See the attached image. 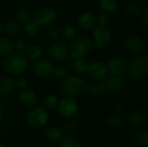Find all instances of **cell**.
<instances>
[{
    "mask_svg": "<svg viewBox=\"0 0 148 147\" xmlns=\"http://www.w3.org/2000/svg\"><path fill=\"white\" fill-rule=\"evenodd\" d=\"M130 80L139 81L145 79L148 75V57L140 54L127 63V70Z\"/></svg>",
    "mask_w": 148,
    "mask_h": 147,
    "instance_id": "1",
    "label": "cell"
},
{
    "mask_svg": "<svg viewBox=\"0 0 148 147\" xmlns=\"http://www.w3.org/2000/svg\"><path fill=\"white\" fill-rule=\"evenodd\" d=\"M3 69L7 74L12 76H18L23 75L28 67L27 58L23 54L12 53L9 55L3 63Z\"/></svg>",
    "mask_w": 148,
    "mask_h": 147,
    "instance_id": "2",
    "label": "cell"
},
{
    "mask_svg": "<svg viewBox=\"0 0 148 147\" xmlns=\"http://www.w3.org/2000/svg\"><path fill=\"white\" fill-rule=\"evenodd\" d=\"M93 48L92 39L86 36H80L75 37L70 41L69 45V55L75 58H82L88 55Z\"/></svg>",
    "mask_w": 148,
    "mask_h": 147,
    "instance_id": "3",
    "label": "cell"
},
{
    "mask_svg": "<svg viewBox=\"0 0 148 147\" xmlns=\"http://www.w3.org/2000/svg\"><path fill=\"white\" fill-rule=\"evenodd\" d=\"M85 89L86 82L79 75H68L62 81L61 90L66 96L76 97L82 94Z\"/></svg>",
    "mask_w": 148,
    "mask_h": 147,
    "instance_id": "4",
    "label": "cell"
},
{
    "mask_svg": "<svg viewBox=\"0 0 148 147\" xmlns=\"http://www.w3.org/2000/svg\"><path fill=\"white\" fill-rule=\"evenodd\" d=\"M49 121L47 109L42 107H33L27 114V123L33 129L44 127Z\"/></svg>",
    "mask_w": 148,
    "mask_h": 147,
    "instance_id": "5",
    "label": "cell"
},
{
    "mask_svg": "<svg viewBox=\"0 0 148 147\" xmlns=\"http://www.w3.org/2000/svg\"><path fill=\"white\" fill-rule=\"evenodd\" d=\"M92 35L93 44L100 49L108 48L112 42V33L106 26L95 25L92 29Z\"/></svg>",
    "mask_w": 148,
    "mask_h": 147,
    "instance_id": "6",
    "label": "cell"
},
{
    "mask_svg": "<svg viewBox=\"0 0 148 147\" xmlns=\"http://www.w3.org/2000/svg\"><path fill=\"white\" fill-rule=\"evenodd\" d=\"M58 112L60 115L66 119H72L78 112L79 107L77 101L74 99V97L66 96L62 100H59V103L57 106Z\"/></svg>",
    "mask_w": 148,
    "mask_h": 147,
    "instance_id": "7",
    "label": "cell"
},
{
    "mask_svg": "<svg viewBox=\"0 0 148 147\" xmlns=\"http://www.w3.org/2000/svg\"><path fill=\"white\" fill-rule=\"evenodd\" d=\"M56 12L54 9L49 6H42L35 11L33 20L40 26L46 27L53 24L56 20Z\"/></svg>",
    "mask_w": 148,
    "mask_h": 147,
    "instance_id": "8",
    "label": "cell"
},
{
    "mask_svg": "<svg viewBox=\"0 0 148 147\" xmlns=\"http://www.w3.org/2000/svg\"><path fill=\"white\" fill-rule=\"evenodd\" d=\"M89 77L95 81H104L109 75L107 64L101 61H94L89 62L88 69L87 72Z\"/></svg>",
    "mask_w": 148,
    "mask_h": 147,
    "instance_id": "9",
    "label": "cell"
},
{
    "mask_svg": "<svg viewBox=\"0 0 148 147\" xmlns=\"http://www.w3.org/2000/svg\"><path fill=\"white\" fill-rule=\"evenodd\" d=\"M127 63L128 62L124 56L114 55L111 57L107 63L108 73L111 75L121 76L127 70Z\"/></svg>",
    "mask_w": 148,
    "mask_h": 147,
    "instance_id": "10",
    "label": "cell"
},
{
    "mask_svg": "<svg viewBox=\"0 0 148 147\" xmlns=\"http://www.w3.org/2000/svg\"><path fill=\"white\" fill-rule=\"evenodd\" d=\"M49 56L56 62H63L69 56V46L62 41L56 42L49 49Z\"/></svg>",
    "mask_w": 148,
    "mask_h": 147,
    "instance_id": "11",
    "label": "cell"
},
{
    "mask_svg": "<svg viewBox=\"0 0 148 147\" xmlns=\"http://www.w3.org/2000/svg\"><path fill=\"white\" fill-rule=\"evenodd\" d=\"M54 68V65L51 61L48 59L40 58L35 61L32 70L36 76L40 78H46L52 75V71Z\"/></svg>",
    "mask_w": 148,
    "mask_h": 147,
    "instance_id": "12",
    "label": "cell"
},
{
    "mask_svg": "<svg viewBox=\"0 0 148 147\" xmlns=\"http://www.w3.org/2000/svg\"><path fill=\"white\" fill-rule=\"evenodd\" d=\"M124 44L127 50L135 55H140L146 49L145 42L141 37L136 35H129L124 40Z\"/></svg>",
    "mask_w": 148,
    "mask_h": 147,
    "instance_id": "13",
    "label": "cell"
},
{
    "mask_svg": "<svg viewBox=\"0 0 148 147\" xmlns=\"http://www.w3.org/2000/svg\"><path fill=\"white\" fill-rule=\"evenodd\" d=\"M103 81L107 92L120 93L125 88V81L121 76L111 75L108 78L107 77Z\"/></svg>",
    "mask_w": 148,
    "mask_h": 147,
    "instance_id": "14",
    "label": "cell"
},
{
    "mask_svg": "<svg viewBox=\"0 0 148 147\" xmlns=\"http://www.w3.org/2000/svg\"><path fill=\"white\" fill-rule=\"evenodd\" d=\"M38 100V96L36 93L31 88H25L21 90L18 95V101L20 104L24 107H33L36 104Z\"/></svg>",
    "mask_w": 148,
    "mask_h": 147,
    "instance_id": "15",
    "label": "cell"
},
{
    "mask_svg": "<svg viewBox=\"0 0 148 147\" xmlns=\"http://www.w3.org/2000/svg\"><path fill=\"white\" fill-rule=\"evenodd\" d=\"M77 24L83 30H90L95 26V16L88 11L82 12L77 17Z\"/></svg>",
    "mask_w": 148,
    "mask_h": 147,
    "instance_id": "16",
    "label": "cell"
},
{
    "mask_svg": "<svg viewBox=\"0 0 148 147\" xmlns=\"http://www.w3.org/2000/svg\"><path fill=\"white\" fill-rule=\"evenodd\" d=\"M129 123L132 126H139L144 123L147 124V113L142 109H135L132 111L128 116Z\"/></svg>",
    "mask_w": 148,
    "mask_h": 147,
    "instance_id": "17",
    "label": "cell"
},
{
    "mask_svg": "<svg viewBox=\"0 0 148 147\" xmlns=\"http://www.w3.org/2000/svg\"><path fill=\"white\" fill-rule=\"evenodd\" d=\"M15 81L10 77H5L0 80V97L9 96L15 90Z\"/></svg>",
    "mask_w": 148,
    "mask_h": 147,
    "instance_id": "18",
    "label": "cell"
},
{
    "mask_svg": "<svg viewBox=\"0 0 148 147\" xmlns=\"http://www.w3.org/2000/svg\"><path fill=\"white\" fill-rule=\"evenodd\" d=\"M63 137V132L62 128H59L57 126H50L46 129L44 133V138L49 143H56Z\"/></svg>",
    "mask_w": 148,
    "mask_h": 147,
    "instance_id": "19",
    "label": "cell"
},
{
    "mask_svg": "<svg viewBox=\"0 0 148 147\" xmlns=\"http://www.w3.org/2000/svg\"><path fill=\"white\" fill-rule=\"evenodd\" d=\"M24 55L26 58L33 61H36L42 58L43 55V49L38 44H31L27 46Z\"/></svg>",
    "mask_w": 148,
    "mask_h": 147,
    "instance_id": "20",
    "label": "cell"
},
{
    "mask_svg": "<svg viewBox=\"0 0 148 147\" xmlns=\"http://www.w3.org/2000/svg\"><path fill=\"white\" fill-rule=\"evenodd\" d=\"M86 88H87L88 93L90 95L95 96V97L101 96V95H103L107 92L103 81H95V83H91L88 87H86Z\"/></svg>",
    "mask_w": 148,
    "mask_h": 147,
    "instance_id": "21",
    "label": "cell"
},
{
    "mask_svg": "<svg viewBox=\"0 0 148 147\" xmlns=\"http://www.w3.org/2000/svg\"><path fill=\"white\" fill-rule=\"evenodd\" d=\"M89 66V62L85 58H75L72 63V68L74 72H75L78 75H82L88 72Z\"/></svg>",
    "mask_w": 148,
    "mask_h": 147,
    "instance_id": "22",
    "label": "cell"
},
{
    "mask_svg": "<svg viewBox=\"0 0 148 147\" xmlns=\"http://www.w3.org/2000/svg\"><path fill=\"white\" fill-rule=\"evenodd\" d=\"M14 51V42L6 36H0V55L8 56Z\"/></svg>",
    "mask_w": 148,
    "mask_h": 147,
    "instance_id": "23",
    "label": "cell"
},
{
    "mask_svg": "<svg viewBox=\"0 0 148 147\" xmlns=\"http://www.w3.org/2000/svg\"><path fill=\"white\" fill-rule=\"evenodd\" d=\"M106 124L109 128L112 129H118L121 127L124 124V119L121 114L118 113H112L107 117Z\"/></svg>",
    "mask_w": 148,
    "mask_h": 147,
    "instance_id": "24",
    "label": "cell"
},
{
    "mask_svg": "<svg viewBox=\"0 0 148 147\" xmlns=\"http://www.w3.org/2000/svg\"><path fill=\"white\" fill-rule=\"evenodd\" d=\"M32 15L30 13V11L26 9V8H19L16 10L15 12V18L16 21L19 23V24H25L27 22H29V20H31Z\"/></svg>",
    "mask_w": 148,
    "mask_h": 147,
    "instance_id": "25",
    "label": "cell"
},
{
    "mask_svg": "<svg viewBox=\"0 0 148 147\" xmlns=\"http://www.w3.org/2000/svg\"><path fill=\"white\" fill-rule=\"evenodd\" d=\"M119 6L117 0H101L100 7L101 10L107 14L114 12Z\"/></svg>",
    "mask_w": 148,
    "mask_h": 147,
    "instance_id": "26",
    "label": "cell"
},
{
    "mask_svg": "<svg viewBox=\"0 0 148 147\" xmlns=\"http://www.w3.org/2000/svg\"><path fill=\"white\" fill-rule=\"evenodd\" d=\"M20 29V24L16 20L7 21L3 26V31L8 36L16 35Z\"/></svg>",
    "mask_w": 148,
    "mask_h": 147,
    "instance_id": "27",
    "label": "cell"
},
{
    "mask_svg": "<svg viewBox=\"0 0 148 147\" xmlns=\"http://www.w3.org/2000/svg\"><path fill=\"white\" fill-rule=\"evenodd\" d=\"M40 27L41 26L39 24H37L33 19H31L25 24H23V30L27 36H34L40 31Z\"/></svg>",
    "mask_w": 148,
    "mask_h": 147,
    "instance_id": "28",
    "label": "cell"
},
{
    "mask_svg": "<svg viewBox=\"0 0 148 147\" xmlns=\"http://www.w3.org/2000/svg\"><path fill=\"white\" fill-rule=\"evenodd\" d=\"M60 34L62 35V36L65 40H67V41H71V40H73L75 37H76V36H77V30H76V29H75L73 25H71V24H67V25H65V26L62 27V29Z\"/></svg>",
    "mask_w": 148,
    "mask_h": 147,
    "instance_id": "29",
    "label": "cell"
},
{
    "mask_svg": "<svg viewBox=\"0 0 148 147\" xmlns=\"http://www.w3.org/2000/svg\"><path fill=\"white\" fill-rule=\"evenodd\" d=\"M133 140L139 146H147L148 145V132L147 130H142L136 133L133 137Z\"/></svg>",
    "mask_w": 148,
    "mask_h": 147,
    "instance_id": "30",
    "label": "cell"
},
{
    "mask_svg": "<svg viewBox=\"0 0 148 147\" xmlns=\"http://www.w3.org/2000/svg\"><path fill=\"white\" fill-rule=\"evenodd\" d=\"M58 103H59V99L55 94H48L43 99V107L45 109H49V110L56 109L57 108Z\"/></svg>",
    "mask_w": 148,
    "mask_h": 147,
    "instance_id": "31",
    "label": "cell"
},
{
    "mask_svg": "<svg viewBox=\"0 0 148 147\" xmlns=\"http://www.w3.org/2000/svg\"><path fill=\"white\" fill-rule=\"evenodd\" d=\"M61 139L62 141L60 147H82L80 141L71 135H67L65 137H62Z\"/></svg>",
    "mask_w": 148,
    "mask_h": 147,
    "instance_id": "32",
    "label": "cell"
},
{
    "mask_svg": "<svg viewBox=\"0 0 148 147\" xmlns=\"http://www.w3.org/2000/svg\"><path fill=\"white\" fill-rule=\"evenodd\" d=\"M62 132L65 133L67 135H72L74 134L76 130H77V125L75 124V121L71 120L70 119H69L62 126Z\"/></svg>",
    "mask_w": 148,
    "mask_h": 147,
    "instance_id": "33",
    "label": "cell"
},
{
    "mask_svg": "<svg viewBox=\"0 0 148 147\" xmlns=\"http://www.w3.org/2000/svg\"><path fill=\"white\" fill-rule=\"evenodd\" d=\"M51 75H53L57 80L62 81L69 75V72H68L67 68H65L63 67H61V66L54 67Z\"/></svg>",
    "mask_w": 148,
    "mask_h": 147,
    "instance_id": "34",
    "label": "cell"
},
{
    "mask_svg": "<svg viewBox=\"0 0 148 147\" xmlns=\"http://www.w3.org/2000/svg\"><path fill=\"white\" fill-rule=\"evenodd\" d=\"M141 8L136 3H129L125 7V12L130 16H136L141 13Z\"/></svg>",
    "mask_w": 148,
    "mask_h": 147,
    "instance_id": "35",
    "label": "cell"
},
{
    "mask_svg": "<svg viewBox=\"0 0 148 147\" xmlns=\"http://www.w3.org/2000/svg\"><path fill=\"white\" fill-rule=\"evenodd\" d=\"M95 25L97 26H107L109 23V16H108V14L105 13V12H101V13H98L96 15V16H95Z\"/></svg>",
    "mask_w": 148,
    "mask_h": 147,
    "instance_id": "36",
    "label": "cell"
},
{
    "mask_svg": "<svg viewBox=\"0 0 148 147\" xmlns=\"http://www.w3.org/2000/svg\"><path fill=\"white\" fill-rule=\"evenodd\" d=\"M45 34H46L47 37L51 39V40H57L59 38V36H60L59 29L56 27L53 26L52 24L49 25V26H46Z\"/></svg>",
    "mask_w": 148,
    "mask_h": 147,
    "instance_id": "37",
    "label": "cell"
},
{
    "mask_svg": "<svg viewBox=\"0 0 148 147\" xmlns=\"http://www.w3.org/2000/svg\"><path fill=\"white\" fill-rule=\"evenodd\" d=\"M27 43L23 39H19L17 40L15 43H14V50L16 51V53H19V54H24L25 49L27 48Z\"/></svg>",
    "mask_w": 148,
    "mask_h": 147,
    "instance_id": "38",
    "label": "cell"
},
{
    "mask_svg": "<svg viewBox=\"0 0 148 147\" xmlns=\"http://www.w3.org/2000/svg\"><path fill=\"white\" fill-rule=\"evenodd\" d=\"M28 86H29V81L26 78L20 77L15 81V87H16V88H17L19 90H23V89L27 88Z\"/></svg>",
    "mask_w": 148,
    "mask_h": 147,
    "instance_id": "39",
    "label": "cell"
},
{
    "mask_svg": "<svg viewBox=\"0 0 148 147\" xmlns=\"http://www.w3.org/2000/svg\"><path fill=\"white\" fill-rule=\"evenodd\" d=\"M113 107H114V109L116 112L121 113V112L124 111V109H125V104L121 100H114L113 101Z\"/></svg>",
    "mask_w": 148,
    "mask_h": 147,
    "instance_id": "40",
    "label": "cell"
},
{
    "mask_svg": "<svg viewBox=\"0 0 148 147\" xmlns=\"http://www.w3.org/2000/svg\"><path fill=\"white\" fill-rule=\"evenodd\" d=\"M141 20L143 23L147 26L148 25V9L145 8L143 11H141Z\"/></svg>",
    "mask_w": 148,
    "mask_h": 147,
    "instance_id": "41",
    "label": "cell"
},
{
    "mask_svg": "<svg viewBox=\"0 0 148 147\" xmlns=\"http://www.w3.org/2000/svg\"><path fill=\"white\" fill-rule=\"evenodd\" d=\"M139 97L142 100H147L148 97V94L147 90H140L139 92Z\"/></svg>",
    "mask_w": 148,
    "mask_h": 147,
    "instance_id": "42",
    "label": "cell"
},
{
    "mask_svg": "<svg viewBox=\"0 0 148 147\" xmlns=\"http://www.w3.org/2000/svg\"><path fill=\"white\" fill-rule=\"evenodd\" d=\"M3 117V110H2L1 107H0V121L2 120Z\"/></svg>",
    "mask_w": 148,
    "mask_h": 147,
    "instance_id": "43",
    "label": "cell"
},
{
    "mask_svg": "<svg viewBox=\"0 0 148 147\" xmlns=\"http://www.w3.org/2000/svg\"><path fill=\"white\" fill-rule=\"evenodd\" d=\"M2 31H3V24H2V22L0 20V35H1Z\"/></svg>",
    "mask_w": 148,
    "mask_h": 147,
    "instance_id": "44",
    "label": "cell"
},
{
    "mask_svg": "<svg viewBox=\"0 0 148 147\" xmlns=\"http://www.w3.org/2000/svg\"><path fill=\"white\" fill-rule=\"evenodd\" d=\"M0 147H5V146H4V145H3V144H2V143L0 142Z\"/></svg>",
    "mask_w": 148,
    "mask_h": 147,
    "instance_id": "45",
    "label": "cell"
},
{
    "mask_svg": "<svg viewBox=\"0 0 148 147\" xmlns=\"http://www.w3.org/2000/svg\"><path fill=\"white\" fill-rule=\"evenodd\" d=\"M112 147H114V146H112Z\"/></svg>",
    "mask_w": 148,
    "mask_h": 147,
    "instance_id": "46",
    "label": "cell"
}]
</instances>
